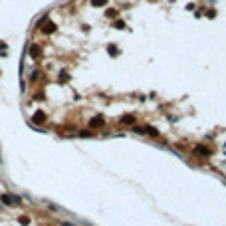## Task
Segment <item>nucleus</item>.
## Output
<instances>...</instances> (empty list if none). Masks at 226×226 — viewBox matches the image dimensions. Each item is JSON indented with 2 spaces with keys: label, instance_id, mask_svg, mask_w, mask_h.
Returning a JSON list of instances; mask_svg holds the SVG:
<instances>
[{
  "label": "nucleus",
  "instance_id": "nucleus-13",
  "mask_svg": "<svg viewBox=\"0 0 226 226\" xmlns=\"http://www.w3.org/2000/svg\"><path fill=\"white\" fill-rule=\"evenodd\" d=\"M115 14H117V10H113V8H109V10L105 12V16H107V18H113Z\"/></svg>",
  "mask_w": 226,
  "mask_h": 226
},
{
  "label": "nucleus",
  "instance_id": "nucleus-4",
  "mask_svg": "<svg viewBox=\"0 0 226 226\" xmlns=\"http://www.w3.org/2000/svg\"><path fill=\"white\" fill-rule=\"evenodd\" d=\"M135 121H137V117L129 113V115H123V117H121L119 123H123V125H133V127H135Z\"/></svg>",
  "mask_w": 226,
  "mask_h": 226
},
{
  "label": "nucleus",
  "instance_id": "nucleus-10",
  "mask_svg": "<svg viewBox=\"0 0 226 226\" xmlns=\"http://www.w3.org/2000/svg\"><path fill=\"white\" fill-rule=\"evenodd\" d=\"M18 222H20L22 226H28L30 224V216H24V214H22V216H18Z\"/></svg>",
  "mask_w": 226,
  "mask_h": 226
},
{
  "label": "nucleus",
  "instance_id": "nucleus-11",
  "mask_svg": "<svg viewBox=\"0 0 226 226\" xmlns=\"http://www.w3.org/2000/svg\"><path fill=\"white\" fill-rule=\"evenodd\" d=\"M105 4H107V0H91V6H95V8H101Z\"/></svg>",
  "mask_w": 226,
  "mask_h": 226
},
{
  "label": "nucleus",
  "instance_id": "nucleus-14",
  "mask_svg": "<svg viewBox=\"0 0 226 226\" xmlns=\"http://www.w3.org/2000/svg\"><path fill=\"white\" fill-rule=\"evenodd\" d=\"M133 131L139 135H145V127H133Z\"/></svg>",
  "mask_w": 226,
  "mask_h": 226
},
{
  "label": "nucleus",
  "instance_id": "nucleus-9",
  "mask_svg": "<svg viewBox=\"0 0 226 226\" xmlns=\"http://www.w3.org/2000/svg\"><path fill=\"white\" fill-rule=\"evenodd\" d=\"M40 54H42L40 46H32V48H30V56H32V58H38Z\"/></svg>",
  "mask_w": 226,
  "mask_h": 226
},
{
  "label": "nucleus",
  "instance_id": "nucleus-17",
  "mask_svg": "<svg viewBox=\"0 0 226 226\" xmlns=\"http://www.w3.org/2000/svg\"><path fill=\"white\" fill-rule=\"evenodd\" d=\"M62 226H75V224H72V222H62Z\"/></svg>",
  "mask_w": 226,
  "mask_h": 226
},
{
  "label": "nucleus",
  "instance_id": "nucleus-3",
  "mask_svg": "<svg viewBox=\"0 0 226 226\" xmlns=\"http://www.w3.org/2000/svg\"><path fill=\"white\" fill-rule=\"evenodd\" d=\"M194 153H196V155H202V157H210V155H212V151H210L208 147H204V145H196V147H194Z\"/></svg>",
  "mask_w": 226,
  "mask_h": 226
},
{
  "label": "nucleus",
  "instance_id": "nucleus-6",
  "mask_svg": "<svg viewBox=\"0 0 226 226\" xmlns=\"http://www.w3.org/2000/svg\"><path fill=\"white\" fill-rule=\"evenodd\" d=\"M42 32H44V34L56 32V22H48V24H44V26H42Z\"/></svg>",
  "mask_w": 226,
  "mask_h": 226
},
{
  "label": "nucleus",
  "instance_id": "nucleus-16",
  "mask_svg": "<svg viewBox=\"0 0 226 226\" xmlns=\"http://www.w3.org/2000/svg\"><path fill=\"white\" fill-rule=\"evenodd\" d=\"M60 80H62V81H66V80H67V73H66V72H62V73H60Z\"/></svg>",
  "mask_w": 226,
  "mask_h": 226
},
{
  "label": "nucleus",
  "instance_id": "nucleus-12",
  "mask_svg": "<svg viewBox=\"0 0 226 226\" xmlns=\"http://www.w3.org/2000/svg\"><path fill=\"white\" fill-rule=\"evenodd\" d=\"M113 28H119V30H123V28H125V24H123V20H115V22H113Z\"/></svg>",
  "mask_w": 226,
  "mask_h": 226
},
{
  "label": "nucleus",
  "instance_id": "nucleus-7",
  "mask_svg": "<svg viewBox=\"0 0 226 226\" xmlns=\"http://www.w3.org/2000/svg\"><path fill=\"white\" fill-rule=\"evenodd\" d=\"M107 52H109V56H113V58H115V56H119V50H117V46H113V44H109V46H107Z\"/></svg>",
  "mask_w": 226,
  "mask_h": 226
},
{
  "label": "nucleus",
  "instance_id": "nucleus-1",
  "mask_svg": "<svg viewBox=\"0 0 226 226\" xmlns=\"http://www.w3.org/2000/svg\"><path fill=\"white\" fill-rule=\"evenodd\" d=\"M20 196H16V194H12V193H6V194H2V202L4 204H8V206H12V204H20Z\"/></svg>",
  "mask_w": 226,
  "mask_h": 226
},
{
  "label": "nucleus",
  "instance_id": "nucleus-8",
  "mask_svg": "<svg viewBox=\"0 0 226 226\" xmlns=\"http://www.w3.org/2000/svg\"><path fill=\"white\" fill-rule=\"evenodd\" d=\"M145 135H151V137H159V131L155 127H145Z\"/></svg>",
  "mask_w": 226,
  "mask_h": 226
},
{
  "label": "nucleus",
  "instance_id": "nucleus-2",
  "mask_svg": "<svg viewBox=\"0 0 226 226\" xmlns=\"http://www.w3.org/2000/svg\"><path fill=\"white\" fill-rule=\"evenodd\" d=\"M105 125V119L103 117H93V119H89V129H99V127H103Z\"/></svg>",
  "mask_w": 226,
  "mask_h": 226
},
{
  "label": "nucleus",
  "instance_id": "nucleus-15",
  "mask_svg": "<svg viewBox=\"0 0 226 226\" xmlns=\"http://www.w3.org/2000/svg\"><path fill=\"white\" fill-rule=\"evenodd\" d=\"M80 137H91V133L89 131H80Z\"/></svg>",
  "mask_w": 226,
  "mask_h": 226
},
{
  "label": "nucleus",
  "instance_id": "nucleus-5",
  "mask_svg": "<svg viewBox=\"0 0 226 226\" xmlns=\"http://www.w3.org/2000/svg\"><path fill=\"white\" fill-rule=\"evenodd\" d=\"M34 123H46V113L44 111H36L34 113V117H32Z\"/></svg>",
  "mask_w": 226,
  "mask_h": 226
}]
</instances>
